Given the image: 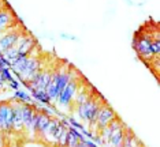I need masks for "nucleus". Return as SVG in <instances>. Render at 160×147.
Returning <instances> with one entry per match:
<instances>
[{
  "mask_svg": "<svg viewBox=\"0 0 160 147\" xmlns=\"http://www.w3.org/2000/svg\"><path fill=\"white\" fill-rule=\"evenodd\" d=\"M104 102L105 101L101 98V95L94 90L92 93V95H90L89 98L82 103V105H79L77 109H75V112H77L79 119H81L83 123L88 124V127L90 128L93 125L94 120H96L97 113H99L100 108H101V105H103Z\"/></svg>",
  "mask_w": 160,
  "mask_h": 147,
  "instance_id": "1",
  "label": "nucleus"
},
{
  "mask_svg": "<svg viewBox=\"0 0 160 147\" xmlns=\"http://www.w3.org/2000/svg\"><path fill=\"white\" fill-rule=\"evenodd\" d=\"M133 48L137 52L138 57L142 60L144 63H149V60L152 59L155 55L152 52V35L151 30H138L133 40Z\"/></svg>",
  "mask_w": 160,
  "mask_h": 147,
  "instance_id": "2",
  "label": "nucleus"
},
{
  "mask_svg": "<svg viewBox=\"0 0 160 147\" xmlns=\"http://www.w3.org/2000/svg\"><path fill=\"white\" fill-rule=\"evenodd\" d=\"M64 128H66V125L63 123H60L55 117H51V121L47 125L45 131L40 136V140L42 143H45L48 147H55L58 139L62 135V132L64 131Z\"/></svg>",
  "mask_w": 160,
  "mask_h": 147,
  "instance_id": "3",
  "label": "nucleus"
},
{
  "mask_svg": "<svg viewBox=\"0 0 160 147\" xmlns=\"http://www.w3.org/2000/svg\"><path fill=\"white\" fill-rule=\"evenodd\" d=\"M37 46L36 45L33 48V51L30 52V57H29V62L26 64V67L23 68V71L21 74H18L19 79L23 82L25 85H28L30 79L34 76L36 74L40 71V68L42 67V60H41V56H40V52H36L37 51Z\"/></svg>",
  "mask_w": 160,
  "mask_h": 147,
  "instance_id": "4",
  "label": "nucleus"
},
{
  "mask_svg": "<svg viewBox=\"0 0 160 147\" xmlns=\"http://www.w3.org/2000/svg\"><path fill=\"white\" fill-rule=\"evenodd\" d=\"M116 119V113L114 112V109L108 105L107 102H104L103 105H101L99 113H97L96 116V120H94L93 125L89 128L90 132H92V135L97 136L100 130H103L105 125H108L111 123V121H114Z\"/></svg>",
  "mask_w": 160,
  "mask_h": 147,
  "instance_id": "5",
  "label": "nucleus"
},
{
  "mask_svg": "<svg viewBox=\"0 0 160 147\" xmlns=\"http://www.w3.org/2000/svg\"><path fill=\"white\" fill-rule=\"evenodd\" d=\"M12 108V128H11V135H15L17 138L22 136L25 139V130H23V120H22V106L23 102L19 101V98L10 99ZM8 136V138H10Z\"/></svg>",
  "mask_w": 160,
  "mask_h": 147,
  "instance_id": "6",
  "label": "nucleus"
},
{
  "mask_svg": "<svg viewBox=\"0 0 160 147\" xmlns=\"http://www.w3.org/2000/svg\"><path fill=\"white\" fill-rule=\"evenodd\" d=\"M79 80H81V76H79V74H77L66 85V87L60 91V94H59V97H58V99H56V101L59 102L60 106H70L71 105L72 99H74V97H75V94H77V91H78L79 85H81V82Z\"/></svg>",
  "mask_w": 160,
  "mask_h": 147,
  "instance_id": "7",
  "label": "nucleus"
},
{
  "mask_svg": "<svg viewBox=\"0 0 160 147\" xmlns=\"http://www.w3.org/2000/svg\"><path fill=\"white\" fill-rule=\"evenodd\" d=\"M12 128V108L10 101L0 102V134L8 138Z\"/></svg>",
  "mask_w": 160,
  "mask_h": 147,
  "instance_id": "8",
  "label": "nucleus"
},
{
  "mask_svg": "<svg viewBox=\"0 0 160 147\" xmlns=\"http://www.w3.org/2000/svg\"><path fill=\"white\" fill-rule=\"evenodd\" d=\"M23 33H25L23 30H19V23H18L15 26L10 27L8 30H6L3 34H0V53L12 48Z\"/></svg>",
  "mask_w": 160,
  "mask_h": 147,
  "instance_id": "9",
  "label": "nucleus"
},
{
  "mask_svg": "<svg viewBox=\"0 0 160 147\" xmlns=\"http://www.w3.org/2000/svg\"><path fill=\"white\" fill-rule=\"evenodd\" d=\"M15 25H18V22L12 10L10 7H3L0 10V34H3L6 30H8Z\"/></svg>",
  "mask_w": 160,
  "mask_h": 147,
  "instance_id": "10",
  "label": "nucleus"
},
{
  "mask_svg": "<svg viewBox=\"0 0 160 147\" xmlns=\"http://www.w3.org/2000/svg\"><path fill=\"white\" fill-rule=\"evenodd\" d=\"M93 91H94V89L89 83H86V82H83V85H79L77 94H75L74 99H72V102H71L72 109H77L79 105H82V103L92 95Z\"/></svg>",
  "mask_w": 160,
  "mask_h": 147,
  "instance_id": "11",
  "label": "nucleus"
},
{
  "mask_svg": "<svg viewBox=\"0 0 160 147\" xmlns=\"http://www.w3.org/2000/svg\"><path fill=\"white\" fill-rule=\"evenodd\" d=\"M122 125H123L122 120L119 119V117H116L114 121H111V123L108 124V125H105L103 130H100V131H99V134H97V136H99V138L101 139V142L107 143L108 140H110L111 135L114 134L116 130H119V128H121Z\"/></svg>",
  "mask_w": 160,
  "mask_h": 147,
  "instance_id": "12",
  "label": "nucleus"
},
{
  "mask_svg": "<svg viewBox=\"0 0 160 147\" xmlns=\"http://www.w3.org/2000/svg\"><path fill=\"white\" fill-rule=\"evenodd\" d=\"M34 113H36V108L33 105H29V103L23 102V106H22V120H23V130H25V132L28 131L29 125H30L32 120H33Z\"/></svg>",
  "mask_w": 160,
  "mask_h": 147,
  "instance_id": "13",
  "label": "nucleus"
},
{
  "mask_svg": "<svg viewBox=\"0 0 160 147\" xmlns=\"http://www.w3.org/2000/svg\"><path fill=\"white\" fill-rule=\"evenodd\" d=\"M126 125L123 124L119 130H116L114 134L111 135L110 140L107 142V145L110 147H122V143H123V138H125V131H126Z\"/></svg>",
  "mask_w": 160,
  "mask_h": 147,
  "instance_id": "14",
  "label": "nucleus"
},
{
  "mask_svg": "<svg viewBox=\"0 0 160 147\" xmlns=\"http://www.w3.org/2000/svg\"><path fill=\"white\" fill-rule=\"evenodd\" d=\"M142 143L140 142V139H137V136L133 134L129 128H126L125 131V138H123L122 147H140Z\"/></svg>",
  "mask_w": 160,
  "mask_h": 147,
  "instance_id": "15",
  "label": "nucleus"
},
{
  "mask_svg": "<svg viewBox=\"0 0 160 147\" xmlns=\"http://www.w3.org/2000/svg\"><path fill=\"white\" fill-rule=\"evenodd\" d=\"M81 136H79L75 131L72 130H68V135H67V143H66V147H77L78 143L81 142Z\"/></svg>",
  "mask_w": 160,
  "mask_h": 147,
  "instance_id": "16",
  "label": "nucleus"
},
{
  "mask_svg": "<svg viewBox=\"0 0 160 147\" xmlns=\"http://www.w3.org/2000/svg\"><path fill=\"white\" fill-rule=\"evenodd\" d=\"M33 95L37 99H40L41 102H49V98H48V95H47L45 90H36V91H33Z\"/></svg>",
  "mask_w": 160,
  "mask_h": 147,
  "instance_id": "17",
  "label": "nucleus"
},
{
  "mask_svg": "<svg viewBox=\"0 0 160 147\" xmlns=\"http://www.w3.org/2000/svg\"><path fill=\"white\" fill-rule=\"evenodd\" d=\"M0 74H2V76H3V79H4V82L6 80H11V75H10L8 70H6V68H2V70H0Z\"/></svg>",
  "mask_w": 160,
  "mask_h": 147,
  "instance_id": "18",
  "label": "nucleus"
},
{
  "mask_svg": "<svg viewBox=\"0 0 160 147\" xmlns=\"http://www.w3.org/2000/svg\"><path fill=\"white\" fill-rule=\"evenodd\" d=\"M77 147H96V146L92 145V143H89V142H86V140H83V139H81V142L78 143Z\"/></svg>",
  "mask_w": 160,
  "mask_h": 147,
  "instance_id": "19",
  "label": "nucleus"
},
{
  "mask_svg": "<svg viewBox=\"0 0 160 147\" xmlns=\"http://www.w3.org/2000/svg\"><path fill=\"white\" fill-rule=\"evenodd\" d=\"M0 147H7V138L3 134H0Z\"/></svg>",
  "mask_w": 160,
  "mask_h": 147,
  "instance_id": "20",
  "label": "nucleus"
},
{
  "mask_svg": "<svg viewBox=\"0 0 160 147\" xmlns=\"http://www.w3.org/2000/svg\"><path fill=\"white\" fill-rule=\"evenodd\" d=\"M3 7H6V3H4V0H0V10H2Z\"/></svg>",
  "mask_w": 160,
  "mask_h": 147,
  "instance_id": "21",
  "label": "nucleus"
},
{
  "mask_svg": "<svg viewBox=\"0 0 160 147\" xmlns=\"http://www.w3.org/2000/svg\"><path fill=\"white\" fill-rule=\"evenodd\" d=\"M3 87V83H0V89H2Z\"/></svg>",
  "mask_w": 160,
  "mask_h": 147,
  "instance_id": "22",
  "label": "nucleus"
}]
</instances>
